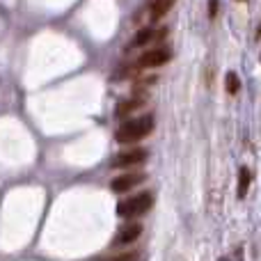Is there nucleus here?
<instances>
[{"label": "nucleus", "mask_w": 261, "mask_h": 261, "mask_svg": "<svg viewBox=\"0 0 261 261\" xmlns=\"http://www.w3.org/2000/svg\"><path fill=\"white\" fill-rule=\"evenodd\" d=\"M218 14V0H208V18H216Z\"/></svg>", "instance_id": "13"}, {"label": "nucleus", "mask_w": 261, "mask_h": 261, "mask_svg": "<svg viewBox=\"0 0 261 261\" xmlns=\"http://www.w3.org/2000/svg\"><path fill=\"white\" fill-rule=\"evenodd\" d=\"M153 130V115H142V117H133L128 122H124L115 133V140L119 144H133L138 140L147 138Z\"/></svg>", "instance_id": "1"}, {"label": "nucleus", "mask_w": 261, "mask_h": 261, "mask_svg": "<svg viewBox=\"0 0 261 261\" xmlns=\"http://www.w3.org/2000/svg\"><path fill=\"white\" fill-rule=\"evenodd\" d=\"M147 161V149H128V151H122L113 158L110 165L113 167H133L140 165V163Z\"/></svg>", "instance_id": "5"}, {"label": "nucleus", "mask_w": 261, "mask_h": 261, "mask_svg": "<svg viewBox=\"0 0 261 261\" xmlns=\"http://www.w3.org/2000/svg\"><path fill=\"white\" fill-rule=\"evenodd\" d=\"M176 0H153L151 5V21H161L172 7H174Z\"/></svg>", "instance_id": "9"}, {"label": "nucleus", "mask_w": 261, "mask_h": 261, "mask_svg": "<svg viewBox=\"0 0 261 261\" xmlns=\"http://www.w3.org/2000/svg\"><path fill=\"white\" fill-rule=\"evenodd\" d=\"M153 206V193L151 190H144V193H138V195H130V197L122 199L117 204V216L119 218H138V216H144L149 208Z\"/></svg>", "instance_id": "2"}, {"label": "nucleus", "mask_w": 261, "mask_h": 261, "mask_svg": "<svg viewBox=\"0 0 261 261\" xmlns=\"http://www.w3.org/2000/svg\"><path fill=\"white\" fill-rule=\"evenodd\" d=\"M140 257V252H124V254H117V261H130V259H138Z\"/></svg>", "instance_id": "12"}, {"label": "nucleus", "mask_w": 261, "mask_h": 261, "mask_svg": "<svg viewBox=\"0 0 261 261\" xmlns=\"http://www.w3.org/2000/svg\"><path fill=\"white\" fill-rule=\"evenodd\" d=\"M144 179H147V174H142V172H128V174L115 176V179L110 181V188H113V193H128L135 186L142 184Z\"/></svg>", "instance_id": "4"}, {"label": "nucleus", "mask_w": 261, "mask_h": 261, "mask_svg": "<svg viewBox=\"0 0 261 261\" xmlns=\"http://www.w3.org/2000/svg\"><path fill=\"white\" fill-rule=\"evenodd\" d=\"M170 60H172V50L170 48H149V50H144V53L138 58V67L156 69V67L167 64Z\"/></svg>", "instance_id": "3"}, {"label": "nucleus", "mask_w": 261, "mask_h": 261, "mask_svg": "<svg viewBox=\"0 0 261 261\" xmlns=\"http://www.w3.org/2000/svg\"><path fill=\"white\" fill-rule=\"evenodd\" d=\"M239 90H241V78L236 76L234 71H229L227 73V94H239Z\"/></svg>", "instance_id": "11"}, {"label": "nucleus", "mask_w": 261, "mask_h": 261, "mask_svg": "<svg viewBox=\"0 0 261 261\" xmlns=\"http://www.w3.org/2000/svg\"><path fill=\"white\" fill-rule=\"evenodd\" d=\"M252 184V174H250L248 167H241V174H239V197L243 199L248 195V188Z\"/></svg>", "instance_id": "10"}, {"label": "nucleus", "mask_w": 261, "mask_h": 261, "mask_svg": "<svg viewBox=\"0 0 261 261\" xmlns=\"http://www.w3.org/2000/svg\"><path fill=\"white\" fill-rule=\"evenodd\" d=\"M140 234H142V225L130 222V225L122 227V229H119V234L115 236V245H130L133 241L140 239Z\"/></svg>", "instance_id": "7"}, {"label": "nucleus", "mask_w": 261, "mask_h": 261, "mask_svg": "<svg viewBox=\"0 0 261 261\" xmlns=\"http://www.w3.org/2000/svg\"><path fill=\"white\" fill-rule=\"evenodd\" d=\"M147 103V101L144 99H128V101H119L117 103V108H115V115H117V117H124V115H130V113H135V110L138 108H142V106Z\"/></svg>", "instance_id": "8"}, {"label": "nucleus", "mask_w": 261, "mask_h": 261, "mask_svg": "<svg viewBox=\"0 0 261 261\" xmlns=\"http://www.w3.org/2000/svg\"><path fill=\"white\" fill-rule=\"evenodd\" d=\"M167 32L165 30H156V28H140L138 32H135L133 41H130V48H140V46H149L151 41L156 39H163Z\"/></svg>", "instance_id": "6"}]
</instances>
